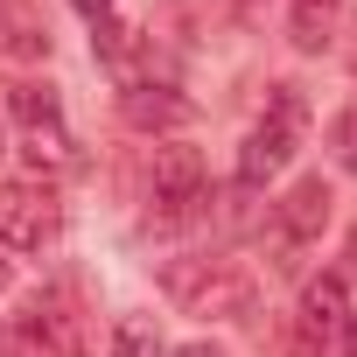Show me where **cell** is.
Here are the masks:
<instances>
[{
    "instance_id": "52a82bcc",
    "label": "cell",
    "mask_w": 357,
    "mask_h": 357,
    "mask_svg": "<svg viewBox=\"0 0 357 357\" xmlns=\"http://www.w3.org/2000/svg\"><path fill=\"white\" fill-rule=\"evenodd\" d=\"M119 112H126V126H140V133H183V126L197 119V105H190L183 91H168V84H126V91H119Z\"/></svg>"
},
{
    "instance_id": "9c48e42d",
    "label": "cell",
    "mask_w": 357,
    "mask_h": 357,
    "mask_svg": "<svg viewBox=\"0 0 357 357\" xmlns=\"http://www.w3.org/2000/svg\"><path fill=\"white\" fill-rule=\"evenodd\" d=\"M343 322H350V308H343V280H336V273L308 280V294H301V322H294V329H301L315 350H329Z\"/></svg>"
},
{
    "instance_id": "8992f818",
    "label": "cell",
    "mask_w": 357,
    "mask_h": 357,
    "mask_svg": "<svg viewBox=\"0 0 357 357\" xmlns=\"http://www.w3.org/2000/svg\"><path fill=\"white\" fill-rule=\"evenodd\" d=\"M154 204L168 218L204 204V154L197 147H154Z\"/></svg>"
},
{
    "instance_id": "30bf717a",
    "label": "cell",
    "mask_w": 357,
    "mask_h": 357,
    "mask_svg": "<svg viewBox=\"0 0 357 357\" xmlns=\"http://www.w3.org/2000/svg\"><path fill=\"white\" fill-rule=\"evenodd\" d=\"M336 22H343V0H294V50H329L336 43Z\"/></svg>"
},
{
    "instance_id": "7c38bea8",
    "label": "cell",
    "mask_w": 357,
    "mask_h": 357,
    "mask_svg": "<svg viewBox=\"0 0 357 357\" xmlns=\"http://www.w3.org/2000/svg\"><path fill=\"white\" fill-rule=\"evenodd\" d=\"M329 147H336V161L357 175V105H350V112H336V126H329Z\"/></svg>"
},
{
    "instance_id": "9a60e30c",
    "label": "cell",
    "mask_w": 357,
    "mask_h": 357,
    "mask_svg": "<svg viewBox=\"0 0 357 357\" xmlns=\"http://www.w3.org/2000/svg\"><path fill=\"white\" fill-rule=\"evenodd\" d=\"M175 357H225L218 343H190V350H175Z\"/></svg>"
},
{
    "instance_id": "e0dca14e",
    "label": "cell",
    "mask_w": 357,
    "mask_h": 357,
    "mask_svg": "<svg viewBox=\"0 0 357 357\" xmlns=\"http://www.w3.org/2000/svg\"><path fill=\"white\" fill-rule=\"evenodd\" d=\"M0 287H8V259H0Z\"/></svg>"
},
{
    "instance_id": "2e32d148",
    "label": "cell",
    "mask_w": 357,
    "mask_h": 357,
    "mask_svg": "<svg viewBox=\"0 0 357 357\" xmlns=\"http://www.w3.org/2000/svg\"><path fill=\"white\" fill-rule=\"evenodd\" d=\"M231 8H238V15H245V22H252V15H259V8H266V0H231Z\"/></svg>"
},
{
    "instance_id": "3957f363",
    "label": "cell",
    "mask_w": 357,
    "mask_h": 357,
    "mask_svg": "<svg viewBox=\"0 0 357 357\" xmlns=\"http://www.w3.org/2000/svg\"><path fill=\"white\" fill-rule=\"evenodd\" d=\"M63 211L43 183H0V245H15V252H43L56 238Z\"/></svg>"
},
{
    "instance_id": "6da1fadb",
    "label": "cell",
    "mask_w": 357,
    "mask_h": 357,
    "mask_svg": "<svg viewBox=\"0 0 357 357\" xmlns=\"http://www.w3.org/2000/svg\"><path fill=\"white\" fill-rule=\"evenodd\" d=\"M161 294L183 315H211V322H245L259 308V273L231 252H197V259H168L161 266Z\"/></svg>"
},
{
    "instance_id": "277c9868",
    "label": "cell",
    "mask_w": 357,
    "mask_h": 357,
    "mask_svg": "<svg viewBox=\"0 0 357 357\" xmlns=\"http://www.w3.org/2000/svg\"><path fill=\"white\" fill-rule=\"evenodd\" d=\"M15 119H22V140H29L36 168H70L77 161V140L63 133V112L43 84H15Z\"/></svg>"
},
{
    "instance_id": "5b68a950",
    "label": "cell",
    "mask_w": 357,
    "mask_h": 357,
    "mask_svg": "<svg viewBox=\"0 0 357 357\" xmlns=\"http://www.w3.org/2000/svg\"><path fill=\"white\" fill-rule=\"evenodd\" d=\"M8 357H84V350H77V329L56 301H29L22 322L8 329Z\"/></svg>"
},
{
    "instance_id": "5bb4252c",
    "label": "cell",
    "mask_w": 357,
    "mask_h": 357,
    "mask_svg": "<svg viewBox=\"0 0 357 357\" xmlns=\"http://www.w3.org/2000/svg\"><path fill=\"white\" fill-rule=\"evenodd\" d=\"M77 15H84V22L98 29V22H112V0H77Z\"/></svg>"
},
{
    "instance_id": "4fadbf2b",
    "label": "cell",
    "mask_w": 357,
    "mask_h": 357,
    "mask_svg": "<svg viewBox=\"0 0 357 357\" xmlns=\"http://www.w3.org/2000/svg\"><path fill=\"white\" fill-rule=\"evenodd\" d=\"M322 357H357V315H350V322H343V329H336V343H329V350H322Z\"/></svg>"
},
{
    "instance_id": "8fae6325",
    "label": "cell",
    "mask_w": 357,
    "mask_h": 357,
    "mask_svg": "<svg viewBox=\"0 0 357 357\" xmlns=\"http://www.w3.org/2000/svg\"><path fill=\"white\" fill-rule=\"evenodd\" d=\"M112 357H161V329L147 315H119L112 329Z\"/></svg>"
},
{
    "instance_id": "ba28073f",
    "label": "cell",
    "mask_w": 357,
    "mask_h": 357,
    "mask_svg": "<svg viewBox=\"0 0 357 357\" xmlns=\"http://www.w3.org/2000/svg\"><path fill=\"white\" fill-rule=\"evenodd\" d=\"M329 183H322V175H301V183L273 204V225H280V238L287 245H308V238H322V225H329Z\"/></svg>"
},
{
    "instance_id": "7a4b0ae2",
    "label": "cell",
    "mask_w": 357,
    "mask_h": 357,
    "mask_svg": "<svg viewBox=\"0 0 357 357\" xmlns=\"http://www.w3.org/2000/svg\"><path fill=\"white\" fill-rule=\"evenodd\" d=\"M294 147H301V91L294 84H273V112L245 133V147H238V183H273V175L294 161Z\"/></svg>"
}]
</instances>
